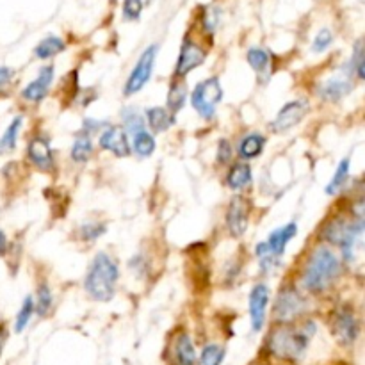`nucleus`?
Listing matches in <instances>:
<instances>
[{
    "instance_id": "f257e3e1",
    "label": "nucleus",
    "mask_w": 365,
    "mask_h": 365,
    "mask_svg": "<svg viewBox=\"0 0 365 365\" xmlns=\"http://www.w3.org/2000/svg\"><path fill=\"white\" fill-rule=\"evenodd\" d=\"M341 274V260L331 250L319 246L310 253L302 271V285L312 294L328 291Z\"/></svg>"
},
{
    "instance_id": "f03ea898",
    "label": "nucleus",
    "mask_w": 365,
    "mask_h": 365,
    "mask_svg": "<svg viewBox=\"0 0 365 365\" xmlns=\"http://www.w3.org/2000/svg\"><path fill=\"white\" fill-rule=\"evenodd\" d=\"M314 334H316V323L314 321H309V323L299 328L284 324V327L271 331L269 339H267V349L278 359L294 362V360H299L305 355Z\"/></svg>"
},
{
    "instance_id": "7ed1b4c3",
    "label": "nucleus",
    "mask_w": 365,
    "mask_h": 365,
    "mask_svg": "<svg viewBox=\"0 0 365 365\" xmlns=\"http://www.w3.org/2000/svg\"><path fill=\"white\" fill-rule=\"evenodd\" d=\"M120 271L107 253H98L93 259L84 278V289L96 302H110L116 292Z\"/></svg>"
},
{
    "instance_id": "20e7f679",
    "label": "nucleus",
    "mask_w": 365,
    "mask_h": 365,
    "mask_svg": "<svg viewBox=\"0 0 365 365\" xmlns=\"http://www.w3.org/2000/svg\"><path fill=\"white\" fill-rule=\"evenodd\" d=\"M364 232V220H359V217H334L331 221H328L324 225L323 235L324 241L331 242V245L339 246L344 255L346 260H351L353 259V253H355V246L359 242L360 235Z\"/></svg>"
},
{
    "instance_id": "39448f33",
    "label": "nucleus",
    "mask_w": 365,
    "mask_h": 365,
    "mask_svg": "<svg viewBox=\"0 0 365 365\" xmlns=\"http://www.w3.org/2000/svg\"><path fill=\"white\" fill-rule=\"evenodd\" d=\"M221 100H223V88L217 77L200 82L191 95L192 107L203 120H212L216 116V107Z\"/></svg>"
},
{
    "instance_id": "423d86ee",
    "label": "nucleus",
    "mask_w": 365,
    "mask_h": 365,
    "mask_svg": "<svg viewBox=\"0 0 365 365\" xmlns=\"http://www.w3.org/2000/svg\"><path fill=\"white\" fill-rule=\"evenodd\" d=\"M307 310V299L303 298L302 292L292 285H285L277 296V302L273 307V316L277 323L289 324L298 319Z\"/></svg>"
},
{
    "instance_id": "0eeeda50",
    "label": "nucleus",
    "mask_w": 365,
    "mask_h": 365,
    "mask_svg": "<svg viewBox=\"0 0 365 365\" xmlns=\"http://www.w3.org/2000/svg\"><path fill=\"white\" fill-rule=\"evenodd\" d=\"M157 50H159V45H150L148 48L141 53V57L138 59L135 66L132 68L127 82H125V96L135 95V93H139L146 84H148V81L153 75V68H155Z\"/></svg>"
},
{
    "instance_id": "6e6552de",
    "label": "nucleus",
    "mask_w": 365,
    "mask_h": 365,
    "mask_svg": "<svg viewBox=\"0 0 365 365\" xmlns=\"http://www.w3.org/2000/svg\"><path fill=\"white\" fill-rule=\"evenodd\" d=\"M309 109V102L303 98L287 102L280 110H278L277 118H274L273 123H271V130L277 132V134H284V132L291 130L292 127H296V125L307 116Z\"/></svg>"
},
{
    "instance_id": "1a4fd4ad",
    "label": "nucleus",
    "mask_w": 365,
    "mask_h": 365,
    "mask_svg": "<svg viewBox=\"0 0 365 365\" xmlns=\"http://www.w3.org/2000/svg\"><path fill=\"white\" fill-rule=\"evenodd\" d=\"M360 324L349 307H341L334 316V335L342 346H351L359 339Z\"/></svg>"
},
{
    "instance_id": "9d476101",
    "label": "nucleus",
    "mask_w": 365,
    "mask_h": 365,
    "mask_svg": "<svg viewBox=\"0 0 365 365\" xmlns=\"http://www.w3.org/2000/svg\"><path fill=\"white\" fill-rule=\"evenodd\" d=\"M250 223V202L245 196H234L227 210V228L228 234L234 239H239L248 230Z\"/></svg>"
},
{
    "instance_id": "9b49d317",
    "label": "nucleus",
    "mask_w": 365,
    "mask_h": 365,
    "mask_svg": "<svg viewBox=\"0 0 365 365\" xmlns=\"http://www.w3.org/2000/svg\"><path fill=\"white\" fill-rule=\"evenodd\" d=\"M207 59V53L198 43H195L192 39L185 38L184 43L180 46V53H178L177 66H175V75L177 77H185L187 73H191L192 70H196L198 66H202Z\"/></svg>"
},
{
    "instance_id": "f8f14e48",
    "label": "nucleus",
    "mask_w": 365,
    "mask_h": 365,
    "mask_svg": "<svg viewBox=\"0 0 365 365\" xmlns=\"http://www.w3.org/2000/svg\"><path fill=\"white\" fill-rule=\"evenodd\" d=\"M267 303H269V287L266 284H257L248 298V310L253 331L262 330L264 323H266Z\"/></svg>"
},
{
    "instance_id": "ddd939ff",
    "label": "nucleus",
    "mask_w": 365,
    "mask_h": 365,
    "mask_svg": "<svg viewBox=\"0 0 365 365\" xmlns=\"http://www.w3.org/2000/svg\"><path fill=\"white\" fill-rule=\"evenodd\" d=\"M98 143L106 152L114 153L116 157H127L130 153V143L127 139V130L123 127H118V125H109L102 132Z\"/></svg>"
},
{
    "instance_id": "4468645a",
    "label": "nucleus",
    "mask_w": 365,
    "mask_h": 365,
    "mask_svg": "<svg viewBox=\"0 0 365 365\" xmlns=\"http://www.w3.org/2000/svg\"><path fill=\"white\" fill-rule=\"evenodd\" d=\"M53 73H56L53 66H43L39 70L38 77L21 89V98L31 103H39L41 100H45L46 95H48L50 86H52Z\"/></svg>"
},
{
    "instance_id": "2eb2a0df",
    "label": "nucleus",
    "mask_w": 365,
    "mask_h": 365,
    "mask_svg": "<svg viewBox=\"0 0 365 365\" xmlns=\"http://www.w3.org/2000/svg\"><path fill=\"white\" fill-rule=\"evenodd\" d=\"M353 91V82L349 77H331L328 81L321 82L317 86V96L324 102H339V100L344 98L346 95Z\"/></svg>"
},
{
    "instance_id": "dca6fc26",
    "label": "nucleus",
    "mask_w": 365,
    "mask_h": 365,
    "mask_svg": "<svg viewBox=\"0 0 365 365\" xmlns=\"http://www.w3.org/2000/svg\"><path fill=\"white\" fill-rule=\"evenodd\" d=\"M27 157L38 170L50 171L53 166V153L50 148L48 141L43 138L31 139L27 146Z\"/></svg>"
},
{
    "instance_id": "f3484780",
    "label": "nucleus",
    "mask_w": 365,
    "mask_h": 365,
    "mask_svg": "<svg viewBox=\"0 0 365 365\" xmlns=\"http://www.w3.org/2000/svg\"><path fill=\"white\" fill-rule=\"evenodd\" d=\"M171 364L173 365H196V349L187 334H178L171 346Z\"/></svg>"
},
{
    "instance_id": "a211bd4d",
    "label": "nucleus",
    "mask_w": 365,
    "mask_h": 365,
    "mask_svg": "<svg viewBox=\"0 0 365 365\" xmlns=\"http://www.w3.org/2000/svg\"><path fill=\"white\" fill-rule=\"evenodd\" d=\"M296 234H298V225H296L294 221H291V223L284 225L282 228H277V230L271 232L266 242L267 246H269L271 252H273V255L280 259L285 253V248H287L289 242L296 237Z\"/></svg>"
},
{
    "instance_id": "6ab92c4d",
    "label": "nucleus",
    "mask_w": 365,
    "mask_h": 365,
    "mask_svg": "<svg viewBox=\"0 0 365 365\" xmlns=\"http://www.w3.org/2000/svg\"><path fill=\"white\" fill-rule=\"evenodd\" d=\"M253 180L252 168L246 163H235L227 173V185L232 191H242Z\"/></svg>"
},
{
    "instance_id": "aec40b11",
    "label": "nucleus",
    "mask_w": 365,
    "mask_h": 365,
    "mask_svg": "<svg viewBox=\"0 0 365 365\" xmlns=\"http://www.w3.org/2000/svg\"><path fill=\"white\" fill-rule=\"evenodd\" d=\"M148 127L153 132H166L175 125V114L168 110L166 107H150L145 113Z\"/></svg>"
},
{
    "instance_id": "412c9836",
    "label": "nucleus",
    "mask_w": 365,
    "mask_h": 365,
    "mask_svg": "<svg viewBox=\"0 0 365 365\" xmlns=\"http://www.w3.org/2000/svg\"><path fill=\"white\" fill-rule=\"evenodd\" d=\"M264 146H266V138L262 134H248L241 139L239 143L237 153L241 159L252 160L262 153Z\"/></svg>"
},
{
    "instance_id": "4be33fe9",
    "label": "nucleus",
    "mask_w": 365,
    "mask_h": 365,
    "mask_svg": "<svg viewBox=\"0 0 365 365\" xmlns=\"http://www.w3.org/2000/svg\"><path fill=\"white\" fill-rule=\"evenodd\" d=\"M132 150H134L135 155L139 159H146V157H152V153L155 152V138H153L150 132L139 130L135 134H132Z\"/></svg>"
},
{
    "instance_id": "5701e85b",
    "label": "nucleus",
    "mask_w": 365,
    "mask_h": 365,
    "mask_svg": "<svg viewBox=\"0 0 365 365\" xmlns=\"http://www.w3.org/2000/svg\"><path fill=\"white\" fill-rule=\"evenodd\" d=\"M64 48H66V43H64L59 36H48V38L41 39V41L38 43V46L34 48V56L38 57V59L45 61L57 56V53H61Z\"/></svg>"
},
{
    "instance_id": "b1692460",
    "label": "nucleus",
    "mask_w": 365,
    "mask_h": 365,
    "mask_svg": "<svg viewBox=\"0 0 365 365\" xmlns=\"http://www.w3.org/2000/svg\"><path fill=\"white\" fill-rule=\"evenodd\" d=\"M246 59H248L250 66L253 68V71L259 75H266L267 71L271 70V56L267 50L259 48H250L248 53H246Z\"/></svg>"
},
{
    "instance_id": "393cba45",
    "label": "nucleus",
    "mask_w": 365,
    "mask_h": 365,
    "mask_svg": "<svg viewBox=\"0 0 365 365\" xmlns=\"http://www.w3.org/2000/svg\"><path fill=\"white\" fill-rule=\"evenodd\" d=\"M21 123H24V118L16 116L9 125H7L6 132H4L2 138H0V153L13 152V150L16 148L18 134H20Z\"/></svg>"
},
{
    "instance_id": "a878e982",
    "label": "nucleus",
    "mask_w": 365,
    "mask_h": 365,
    "mask_svg": "<svg viewBox=\"0 0 365 365\" xmlns=\"http://www.w3.org/2000/svg\"><path fill=\"white\" fill-rule=\"evenodd\" d=\"M93 155V141L91 135H78L73 141V146H71V159L77 164H84L91 159Z\"/></svg>"
},
{
    "instance_id": "bb28decb",
    "label": "nucleus",
    "mask_w": 365,
    "mask_h": 365,
    "mask_svg": "<svg viewBox=\"0 0 365 365\" xmlns=\"http://www.w3.org/2000/svg\"><path fill=\"white\" fill-rule=\"evenodd\" d=\"M185 100H187V88L182 81H175L168 91V110L173 114L178 113L185 106Z\"/></svg>"
},
{
    "instance_id": "cd10ccee",
    "label": "nucleus",
    "mask_w": 365,
    "mask_h": 365,
    "mask_svg": "<svg viewBox=\"0 0 365 365\" xmlns=\"http://www.w3.org/2000/svg\"><path fill=\"white\" fill-rule=\"evenodd\" d=\"M349 168H351V159H349V157H344V159L339 163V166H337V170H335L334 177H331L330 184L327 185L328 195H337V192L341 191L342 185L348 182Z\"/></svg>"
},
{
    "instance_id": "c85d7f7f",
    "label": "nucleus",
    "mask_w": 365,
    "mask_h": 365,
    "mask_svg": "<svg viewBox=\"0 0 365 365\" xmlns=\"http://www.w3.org/2000/svg\"><path fill=\"white\" fill-rule=\"evenodd\" d=\"M53 303V296H52V289L48 287L46 284H41L36 291V303H34V312H38V316H46L52 309Z\"/></svg>"
},
{
    "instance_id": "c756f323",
    "label": "nucleus",
    "mask_w": 365,
    "mask_h": 365,
    "mask_svg": "<svg viewBox=\"0 0 365 365\" xmlns=\"http://www.w3.org/2000/svg\"><path fill=\"white\" fill-rule=\"evenodd\" d=\"M255 255H257V259H259L260 271H262V273H269V271H273L274 267L278 266V260H280L278 257L273 255V252H271L266 241L257 245Z\"/></svg>"
},
{
    "instance_id": "7c9ffc66",
    "label": "nucleus",
    "mask_w": 365,
    "mask_h": 365,
    "mask_svg": "<svg viewBox=\"0 0 365 365\" xmlns=\"http://www.w3.org/2000/svg\"><path fill=\"white\" fill-rule=\"evenodd\" d=\"M32 314H34V299H32L31 296H27V298L24 299V303H21L20 310H18L16 321H14V331H16V334H21V331L27 328Z\"/></svg>"
},
{
    "instance_id": "2f4dec72",
    "label": "nucleus",
    "mask_w": 365,
    "mask_h": 365,
    "mask_svg": "<svg viewBox=\"0 0 365 365\" xmlns=\"http://www.w3.org/2000/svg\"><path fill=\"white\" fill-rule=\"evenodd\" d=\"M349 73H355L359 81H364V77H365V53H364L362 41L355 43V48H353V56H351V59H349Z\"/></svg>"
},
{
    "instance_id": "473e14b6",
    "label": "nucleus",
    "mask_w": 365,
    "mask_h": 365,
    "mask_svg": "<svg viewBox=\"0 0 365 365\" xmlns=\"http://www.w3.org/2000/svg\"><path fill=\"white\" fill-rule=\"evenodd\" d=\"M223 359H225V349L217 344H209L203 348L200 364L202 365H221Z\"/></svg>"
},
{
    "instance_id": "72a5a7b5",
    "label": "nucleus",
    "mask_w": 365,
    "mask_h": 365,
    "mask_svg": "<svg viewBox=\"0 0 365 365\" xmlns=\"http://www.w3.org/2000/svg\"><path fill=\"white\" fill-rule=\"evenodd\" d=\"M121 116H123L125 127H127L128 132L135 134V132H139V130H145V118H143L138 110L125 109Z\"/></svg>"
},
{
    "instance_id": "f704fd0d",
    "label": "nucleus",
    "mask_w": 365,
    "mask_h": 365,
    "mask_svg": "<svg viewBox=\"0 0 365 365\" xmlns=\"http://www.w3.org/2000/svg\"><path fill=\"white\" fill-rule=\"evenodd\" d=\"M331 43H334V34H331L330 29H321L316 38H314L312 50L316 53H323L330 48Z\"/></svg>"
},
{
    "instance_id": "c9c22d12",
    "label": "nucleus",
    "mask_w": 365,
    "mask_h": 365,
    "mask_svg": "<svg viewBox=\"0 0 365 365\" xmlns=\"http://www.w3.org/2000/svg\"><path fill=\"white\" fill-rule=\"evenodd\" d=\"M217 25H220V11L214 9V7H205L202 14V27L205 34H214Z\"/></svg>"
},
{
    "instance_id": "e433bc0d",
    "label": "nucleus",
    "mask_w": 365,
    "mask_h": 365,
    "mask_svg": "<svg viewBox=\"0 0 365 365\" xmlns=\"http://www.w3.org/2000/svg\"><path fill=\"white\" fill-rule=\"evenodd\" d=\"M143 11V0H123V18L127 21L139 20Z\"/></svg>"
},
{
    "instance_id": "4c0bfd02",
    "label": "nucleus",
    "mask_w": 365,
    "mask_h": 365,
    "mask_svg": "<svg viewBox=\"0 0 365 365\" xmlns=\"http://www.w3.org/2000/svg\"><path fill=\"white\" fill-rule=\"evenodd\" d=\"M103 234H106V225L102 223H86L81 228L82 241H96Z\"/></svg>"
},
{
    "instance_id": "58836bf2",
    "label": "nucleus",
    "mask_w": 365,
    "mask_h": 365,
    "mask_svg": "<svg viewBox=\"0 0 365 365\" xmlns=\"http://www.w3.org/2000/svg\"><path fill=\"white\" fill-rule=\"evenodd\" d=\"M232 155H234V152H232L230 143L227 139H221L220 145H217V163L228 164L232 160Z\"/></svg>"
},
{
    "instance_id": "ea45409f",
    "label": "nucleus",
    "mask_w": 365,
    "mask_h": 365,
    "mask_svg": "<svg viewBox=\"0 0 365 365\" xmlns=\"http://www.w3.org/2000/svg\"><path fill=\"white\" fill-rule=\"evenodd\" d=\"M102 121L98 120H86L84 121V127H82V134L86 135H91L95 134V132H98L100 128H102Z\"/></svg>"
},
{
    "instance_id": "a19ab883",
    "label": "nucleus",
    "mask_w": 365,
    "mask_h": 365,
    "mask_svg": "<svg viewBox=\"0 0 365 365\" xmlns=\"http://www.w3.org/2000/svg\"><path fill=\"white\" fill-rule=\"evenodd\" d=\"M14 71L7 66H0V89L6 88L11 81H13Z\"/></svg>"
},
{
    "instance_id": "79ce46f5",
    "label": "nucleus",
    "mask_w": 365,
    "mask_h": 365,
    "mask_svg": "<svg viewBox=\"0 0 365 365\" xmlns=\"http://www.w3.org/2000/svg\"><path fill=\"white\" fill-rule=\"evenodd\" d=\"M7 253V235L4 234V230H0V257Z\"/></svg>"
},
{
    "instance_id": "37998d69",
    "label": "nucleus",
    "mask_w": 365,
    "mask_h": 365,
    "mask_svg": "<svg viewBox=\"0 0 365 365\" xmlns=\"http://www.w3.org/2000/svg\"><path fill=\"white\" fill-rule=\"evenodd\" d=\"M6 339H7V330L4 324H0V355H2L4 346H6Z\"/></svg>"
}]
</instances>
